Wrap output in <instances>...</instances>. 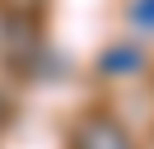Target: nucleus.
Segmentation results:
<instances>
[{
    "mask_svg": "<svg viewBox=\"0 0 154 149\" xmlns=\"http://www.w3.org/2000/svg\"><path fill=\"white\" fill-rule=\"evenodd\" d=\"M42 51V23L33 14H10L5 23H0V56L14 65V70H33V61H38Z\"/></svg>",
    "mask_w": 154,
    "mask_h": 149,
    "instance_id": "1",
    "label": "nucleus"
},
{
    "mask_svg": "<svg viewBox=\"0 0 154 149\" xmlns=\"http://www.w3.org/2000/svg\"><path fill=\"white\" fill-rule=\"evenodd\" d=\"M75 149H135V140L126 135V126L107 112H89L75 130Z\"/></svg>",
    "mask_w": 154,
    "mask_h": 149,
    "instance_id": "2",
    "label": "nucleus"
},
{
    "mask_svg": "<svg viewBox=\"0 0 154 149\" xmlns=\"http://www.w3.org/2000/svg\"><path fill=\"white\" fill-rule=\"evenodd\" d=\"M0 121H10V102H5V98H0Z\"/></svg>",
    "mask_w": 154,
    "mask_h": 149,
    "instance_id": "5",
    "label": "nucleus"
},
{
    "mask_svg": "<svg viewBox=\"0 0 154 149\" xmlns=\"http://www.w3.org/2000/svg\"><path fill=\"white\" fill-rule=\"evenodd\" d=\"M131 23L140 33H149L154 28V0H131Z\"/></svg>",
    "mask_w": 154,
    "mask_h": 149,
    "instance_id": "4",
    "label": "nucleus"
},
{
    "mask_svg": "<svg viewBox=\"0 0 154 149\" xmlns=\"http://www.w3.org/2000/svg\"><path fill=\"white\" fill-rule=\"evenodd\" d=\"M140 61H145V51L135 42H126V47H107L103 51V74H131V70H140Z\"/></svg>",
    "mask_w": 154,
    "mask_h": 149,
    "instance_id": "3",
    "label": "nucleus"
}]
</instances>
